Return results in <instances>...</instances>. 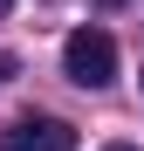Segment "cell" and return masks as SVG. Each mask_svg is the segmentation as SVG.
I'll use <instances>...</instances> for the list:
<instances>
[{"label":"cell","mask_w":144,"mask_h":151,"mask_svg":"<svg viewBox=\"0 0 144 151\" xmlns=\"http://www.w3.org/2000/svg\"><path fill=\"white\" fill-rule=\"evenodd\" d=\"M62 69H69V83L103 89V83H117V41L103 28H76V35L62 41Z\"/></svg>","instance_id":"obj_1"},{"label":"cell","mask_w":144,"mask_h":151,"mask_svg":"<svg viewBox=\"0 0 144 151\" xmlns=\"http://www.w3.org/2000/svg\"><path fill=\"white\" fill-rule=\"evenodd\" d=\"M0 151H76V131H69L62 117L28 110V117H14L7 131H0Z\"/></svg>","instance_id":"obj_2"},{"label":"cell","mask_w":144,"mask_h":151,"mask_svg":"<svg viewBox=\"0 0 144 151\" xmlns=\"http://www.w3.org/2000/svg\"><path fill=\"white\" fill-rule=\"evenodd\" d=\"M103 151H137V144H103Z\"/></svg>","instance_id":"obj_3"},{"label":"cell","mask_w":144,"mask_h":151,"mask_svg":"<svg viewBox=\"0 0 144 151\" xmlns=\"http://www.w3.org/2000/svg\"><path fill=\"white\" fill-rule=\"evenodd\" d=\"M7 69H14V62H7V55H0V76H7Z\"/></svg>","instance_id":"obj_4"},{"label":"cell","mask_w":144,"mask_h":151,"mask_svg":"<svg viewBox=\"0 0 144 151\" xmlns=\"http://www.w3.org/2000/svg\"><path fill=\"white\" fill-rule=\"evenodd\" d=\"M103 7H124V0H103Z\"/></svg>","instance_id":"obj_5"}]
</instances>
